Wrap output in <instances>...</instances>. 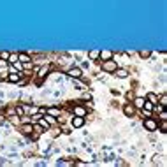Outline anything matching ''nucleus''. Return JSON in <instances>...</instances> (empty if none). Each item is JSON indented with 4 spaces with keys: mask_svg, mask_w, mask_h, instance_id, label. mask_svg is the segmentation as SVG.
<instances>
[{
    "mask_svg": "<svg viewBox=\"0 0 167 167\" xmlns=\"http://www.w3.org/2000/svg\"><path fill=\"white\" fill-rule=\"evenodd\" d=\"M5 65H7V62H5L4 58H2V60H0V67H5Z\"/></svg>",
    "mask_w": 167,
    "mask_h": 167,
    "instance_id": "nucleus-24",
    "label": "nucleus"
},
{
    "mask_svg": "<svg viewBox=\"0 0 167 167\" xmlns=\"http://www.w3.org/2000/svg\"><path fill=\"white\" fill-rule=\"evenodd\" d=\"M0 57H2V58H4V60H7V58H9V53H2V55H0Z\"/></svg>",
    "mask_w": 167,
    "mask_h": 167,
    "instance_id": "nucleus-23",
    "label": "nucleus"
},
{
    "mask_svg": "<svg viewBox=\"0 0 167 167\" xmlns=\"http://www.w3.org/2000/svg\"><path fill=\"white\" fill-rule=\"evenodd\" d=\"M16 114L23 116V114H25V107H21V105H18V107H16Z\"/></svg>",
    "mask_w": 167,
    "mask_h": 167,
    "instance_id": "nucleus-17",
    "label": "nucleus"
},
{
    "mask_svg": "<svg viewBox=\"0 0 167 167\" xmlns=\"http://www.w3.org/2000/svg\"><path fill=\"white\" fill-rule=\"evenodd\" d=\"M160 120H167V113L164 109H160Z\"/></svg>",
    "mask_w": 167,
    "mask_h": 167,
    "instance_id": "nucleus-21",
    "label": "nucleus"
},
{
    "mask_svg": "<svg viewBox=\"0 0 167 167\" xmlns=\"http://www.w3.org/2000/svg\"><path fill=\"white\" fill-rule=\"evenodd\" d=\"M102 69H104L105 72H114V70H116V62H113L111 58L105 60L104 63H102Z\"/></svg>",
    "mask_w": 167,
    "mask_h": 167,
    "instance_id": "nucleus-1",
    "label": "nucleus"
},
{
    "mask_svg": "<svg viewBox=\"0 0 167 167\" xmlns=\"http://www.w3.org/2000/svg\"><path fill=\"white\" fill-rule=\"evenodd\" d=\"M99 58H100V60H109V58H113V53H111L109 49H104V51L99 53Z\"/></svg>",
    "mask_w": 167,
    "mask_h": 167,
    "instance_id": "nucleus-5",
    "label": "nucleus"
},
{
    "mask_svg": "<svg viewBox=\"0 0 167 167\" xmlns=\"http://www.w3.org/2000/svg\"><path fill=\"white\" fill-rule=\"evenodd\" d=\"M48 70H49V67H44V69H40V72H39V76H40V78H44V76L48 74Z\"/></svg>",
    "mask_w": 167,
    "mask_h": 167,
    "instance_id": "nucleus-19",
    "label": "nucleus"
},
{
    "mask_svg": "<svg viewBox=\"0 0 167 167\" xmlns=\"http://www.w3.org/2000/svg\"><path fill=\"white\" fill-rule=\"evenodd\" d=\"M32 130H34V127H32V125H23V127H21L23 134H32Z\"/></svg>",
    "mask_w": 167,
    "mask_h": 167,
    "instance_id": "nucleus-14",
    "label": "nucleus"
},
{
    "mask_svg": "<svg viewBox=\"0 0 167 167\" xmlns=\"http://www.w3.org/2000/svg\"><path fill=\"white\" fill-rule=\"evenodd\" d=\"M139 55H141L143 58H148V57H149V51H141Z\"/></svg>",
    "mask_w": 167,
    "mask_h": 167,
    "instance_id": "nucleus-22",
    "label": "nucleus"
},
{
    "mask_svg": "<svg viewBox=\"0 0 167 167\" xmlns=\"http://www.w3.org/2000/svg\"><path fill=\"white\" fill-rule=\"evenodd\" d=\"M146 100H149L151 104H157V102H158V95H157V93H148Z\"/></svg>",
    "mask_w": 167,
    "mask_h": 167,
    "instance_id": "nucleus-11",
    "label": "nucleus"
},
{
    "mask_svg": "<svg viewBox=\"0 0 167 167\" xmlns=\"http://www.w3.org/2000/svg\"><path fill=\"white\" fill-rule=\"evenodd\" d=\"M18 60L21 62V63H26V62H30V57L25 55V53H21V55H18Z\"/></svg>",
    "mask_w": 167,
    "mask_h": 167,
    "instance_id": "nucleus-13",
    "label": "nucleus"
},
{
    "mask_svg": "<svg viewBox=\"0 0 167 167\" xmlns=\"http://www.w3.org/2000/svg\"><path fill=\"white\" fill-rule=\"evenodd\" d=\"M44 120H46V121H48L49 125H55V121H57V120H55V116H51V114H48V116H46Z\"/></svg>",
    "mask_w": 167,
    "mask_h": 167,
    "instance_id": "nucleus-16",
    "label": "nucleus"
},
{
    "mask_svg": "<svg viewBox=\"0 0 167 167\" xmlns=\"http://www.w3.org/2000/svg\"><path fill=\"white\" fill-rule=\"evenodd\" d=\"M123 113H125V116H132V114L136 113V107L132 104H127L125 107H123Z\"/></svg>",
    "mask_w": 167,
    "mask_h": 167,
    "instance_id": "nucleus-6",
    "label": "nucleus"
},
{
    "mask_svg": "<svg viewBox=\"0 0 167 167\" xmlns=\"http://www.w3.org/2000/svg\"><path fill=\"white\" fill-rule=\"evenodd\" d=\"M160 130L167 132V121H165V120H162V123H160Z\"/></svg>",
    "mask_w": 167,
    "mask_h": 167,
    "instance_id": "nucleus-18",
    "label": "nucleus"
},
{
    "mask_svg": "<svg viewBox=\"0 0 167 167\" xmlns=\"http://www.w3.org/2000/svg\"><path fill=\"white\" fill-rule=\"evenodd\" d=\"M46 114H51V116L57 118V116H60V109H58V107H48V109H46Z\"/></svg>",
    "mask_w": 167,
    "mask_h": 167,
    "instance_id": "nucleus-8",
    "label": "nucleus"
},
{
    "mask_svg": "<svg viewBox=\"0 0 167 167\" xmlns=\"http://www.w3.org/2000/svg\"><path fill=\"white\" fill-rule=\"evenodd\" d=\"M83 125H84V118L83 116H76L74 114V118H72V127L79 128V127H83Z\"/></svg>",
    "mask_w": 167,
    "mask_h": 167,
    "instance_id": "nucleus-4",
    "label": "nucleus"
},
{
    "mask_svg": "<svg viewBox=\"0 0 167 167\" xmlns=\"http://www.w3.org/2000/svg\"><path fill=\"white\" fill-rule=\"evenodd\" d=\"M99 53H100V51L92 49V51H90V58H92V60H97V58H99Z\"/></svg>",
    "mask_w": 167,
    "mask_h": 167,
    "instance_id": "nucleus-15",
    "label": "nucleus"
},
{
    "mask_svg": "<svg viewBox=\"0 0 167 167\" xmlns=\"http://www.w3.org/2000/svg\"><path fill=\"white\" fill-rule=\"evenodd\" d=\"M19 79H21V74H19V72H13V74L9 76V81H11V83H18Z\"/></svg>",
    "mask_w": 167,
    "mask_h": 167,
    "instance_id": "nucleus-9",
    "label": "nucleus"
},
{
    "mask_svg": "<svg viewBox=\"0 0 167 167\" xmlns=\"http://www.w3.org/2000/svg\"><path fill=\"white\" fill-rule=\"evenodd\" d=\"M74 114H76V116H84V114H86V109H84L83 105H76V107H74Z\"/></svg>",
    "mask_w": 167,
    "mask_h": 167,
    "instance_id": "nucleus-7",
    "label": "nucleus"
},
{
    "mask_svg": "<svg viewBox=\"0 0 167 167\" xmlns=\"http://www.w3.org/2000/svg\"><path fill=\"white\" fill-rule=\"evenodd\" d=\"M67 74H69L72 79H79L83 72H81V69H78V67H72V69H69V72H67Z\"/></svg>",
    "mask_w": 167,
    "mask_h": 167,
    "instance_id": "nucleus-3",
    "label": "nucleus"
},
{
    "mask_svg": "<svg viewBox=\"0 0 167 167\" xmlns=\"http://www.w3.org/2000/svg\"><path fill=\"white\" fill-rule=\"evenodd\" d=\"M144 100H146V99H143V97H137V99H134V104H132V105L141 109V107H143V104H144Z\"/></svg>",
    "mask_w": 167,
    "mask_h": 167,
    "instance_id": "nucleus-10",
    "label": "nucleus"
},
{
    "mask_svg": "<svg viewBox=\"0 0 167 167\" xmlns=\"http://www.w3.org/2000/svg\"><path fill=\"white\" fill-rule=\"evenodd\" d=\"M165 104H167V97L162 95V97H160V105H162V107H165Z\"/></svg>",
    "mask_w": 167,
    "mask_h": 167,
    "instance_id": "nucleus-20",
    "label": "nucleus"
},
{
    "mask_svg": "<svg viewBox=\"0 0 167 167\" xmlns=\"http://www.w3.org/2000/svg\"><path fill=\"white\" fill-rule=\"evenodd\" d=\"M144 128H148L149 132H153V130H157V128H158V123L155 121L153 118H146L144 120Z\"/></svg>",
    "mask_w": 167,
    "mask_h": 167,
    "instance_id": "nucleus-2",
    "label": "nucleus"
},
{
    "mask_svg": "<svg viewBox=\"0 0 167 167\" xmlns=\"http://www.w3.org/2000/svg\"><path fill=\"white\" fill-rule=\"evenodd\" d=\"M114 72H116V76H118V78H127L128 76V72L125 69H118V67H116V70H114Z\"/></svg>",
    "mask_w": 167,
    "mask_h": 167,
    "instance_id": "nucleus-12",
    "label": "nucleus"
}]
</instances>
